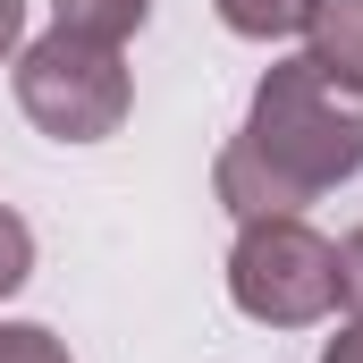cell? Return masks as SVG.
Returning <instances> with one entry per match:
<instances>
[{
	"mask_svg": "<svg viewBox=\"0 0 363 363\" xmlns=\"http://www.w3.org/2000/svg\"><path fill=\"white\" fill-rule=\"evenodd\" d=\"M26 43V0H0V60Z\"/></svg>",
	"mask_w": 363,
	"mask_h": 363,
	"instance_id": "8fae6325",
	"label": "cell"
},
{
	"mask_svg": "<svg viewBox=\"0 0 363 363\" xmlns=\"http://www.w3.org/2000/svg\"><path fill=\"white\" fill-rule=\"evenodd\" d=\"M0 363H68V338H51L43 321H0Z\"/></svg>",
	"mask_w": 363,
	"mask_h": 363,
	"instance_id": "ba28073f",
	"label": "cell"
},
{
	"mask_svg": "<svg viewBox=\"0 0 363 363\" xmlns=\"http://www.w3.org/2000/svg\"><path fill=\"white\" fill-rule=\"evenodd\" d=\"M338 304L363 321V228H347V245H338Z\"/></svg>",
	"mask_w": 363,
	"mask_h": 363,
	"instance_id": "9c48e42d",
	"label": "cell"
},
{
	"mask_svg": "<svg viewBox=\"0 0 363 363\" xmlns=\"http://www.w3.org/2000/svg\"><path fill=\"white\" fill-rule=\"evenodd\" d=\"M211 9H220V26L245 34V43H287V34L313 26V0H211Z\"/></svg>",
	"mask_w": 363,
	"mask_h": 363,
	"instance_id": "5b68a950",
	"label": "cell"
},
{
	"mask_svg": "<svg viewBox=\"0 0 363 363\" xmlns=\"http://www.w3.org/2000/svg\"><path fill=\"white\" fill-rule=\"evenodd\" d=\"M228 296L262 330H313L321 313H338V245L321 228H304V211H287V220H237Z\"/></svg>",
	"mask_w": 363,
	"mask_h": 363,
	"instance_id": "3957f363",
	"label": "cell"
},
{
	"mask_svg": "<svg viewBox=\"0 0 363 363\" xmlns=\"http://www.w3.org/2000/svg\"><path fill=\"white\" fill-rule=\"evenodd\" d=\"M321 363H363V321H347V330L321 347Z\"/></svg>",
	"mask_w": 363,
	"mask_h": 363,
	"instance_id": "30bf717a",
	"label": "cell"
},
{
	"mask_svg": "<svg viewBox=\"0 0 363 363\" xmlns=\"http://www.w3.org/2000/svg\"><path fill=\"white\" fill-rule=\"evenodd\" d=\"M144 17H152V0H60V26L85 43H110V51L127 34H144Z\"/></svg>",
	"mask_w": 363,
	"mask_h": 363,
	"instance_id": "8992f818",
	"label": "cell"
},
{
	"mask_svg": "<svg viewBox=\"0 0 363 363\" xmlns=\"http://www.w3.org/2000/svg\"><path fill=\"white\" fill-rule=\"evenodd\" d=\"M363 169V93L321 77L313 60H279L254 85L245 127L220 144L211 194L228 203V220H287L313 194L347 186Z\"/></svg>",
	"mask_w": 363,
	"mask_h": 363,
	"instance_id": "6da1fadb",
	"label": "cell"
},
{
	"mask_svg": "<svg viewBox=\"0 0 363 363\" xmlns=\"http://www.w3.org/2000/svg\"><path fill=\"white\" fill-rule=\"evenodd\" d=\"M304 60L321 77H338L347 93H363V0H313V26H304Z\"/></svg>",
	"mask_w": 363,
	"mask_h": 363,
	"instance_id": "277c9868",
	"label": "cell"
},
{
	"mask_svg": "<svg viewBox=\"0 0 363 363\" xmlns=\"http://www.w3.org/2000/svg\"><path fill=\"white\" fill-rule=\"evenodd\" d=\"M26 279H34V228L0 203V296H17Z\"/></svg>",
	"mask_w": 363,
	"mask_h": 363,
	"instance_id": "52a82bcc",
	"label": "cell"
},
{
	"mask_svg": "<svg viewBox=\"0 0 363 363\" xmlns=\"http://www.w3.org/2000/svg\"><path fill=\"white\" fill-rule=\"evenodd\" d=\"M17 110L51 135V144H101L127 127L135 110V77L110 43H85L68 26L17 43Z\"/></svg>",
	"mask_w": 363,
	"mask_h": 363,
	"instance_id": "7a4b0ae2",
	"label": "cell"
}]
</instances>
